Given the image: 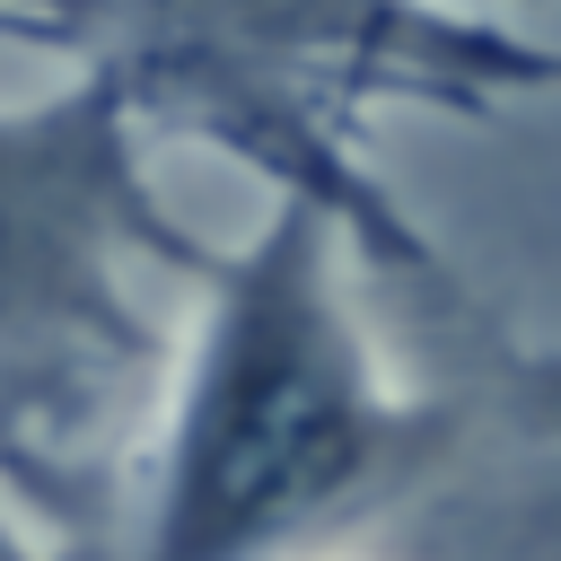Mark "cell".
Returning <instances> with one entry per match:
<instances>
[{"instance_id": "obj_5", "label": "cell", "mask_w": 561, "mask_h": 561, "mask_svg": "<svg viewBox=\"0 0 561 561\" xmlns=\"http://www.w3.org/2000/svg\"><path fill=\"white\" fill-rule=\"evenodd\" d=\"M0 561H61V552H53V535H44L9 491H0Z\"/></svg>"}, {"instance_id": "obj_3", "label": "cell", "mask_w": 561, "mask_h": 561, "mask_svg": "<svg viewBox=\"0 0 561 561\" xmlns=\"http://www.w3.org/2000/svg\"><path fill=\"white\" fill-rule=\"evenodd\" d=\"M202 245L158 175L149 123L105 70L0 105V465L44 473L131 377L167 359L149 280H202Z\"/></svg>"}, {"instance_id": "obj_2", "label": "cell", "mask_w": 561, "mask_h": 561, "mask_svg": "<svg viewBox=\"0 0 561 561\" xmlns=\"http://www.w3.org/2000/svg\"><path fill=\"white\" fill-rule=\"evenodd\" d=\"M543 0H88L79 70H105L149 131L254 167L351 228L394 289H456L421 219L377 184L386 105L491 114L561 88V44L517 26Z\"/></svg>"}, {"instance_id": "obj_1", "label": "cell", "mask_w": 561, "mask_h": 561, "mask_svg": "<svg viewBox=\"0 0 561 561\" xmlns=\"http://www.w3.org/2000/svg\"><path fill=\"white\" fill-rule=\"evenodd\" d=\"M359 272L351 228L289 193L210 254L105 561H351L386 508L421 500L473 403L394 377Z\"/></svg>"}, {"instance_id": "obj_4", "label": "cell", "mask_w": 561, "mask_h": 561, "mask_svg": "<svg viewBox=\"0 0 561 561\" xmlns=\"http://www.w3.org/2000/svg\"><path fill=\"white\" fill-rule=\"evenodd\" d=\"M0 35L9 44H53V53H88V0H0Z\"/></svg>"}]
</instances>
